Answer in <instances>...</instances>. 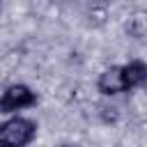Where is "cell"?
Returning a JSON list of instances; mask_svg holds the SVG:
<instances>
[{"label": "cell", "mask_w": 147, "mask_h": 147, "mask_svg": "<svg viewBox=\"0 0 147 147\" xmlns=\"http://www.w3.org/2000/svg\"><path fill=\"white\" fill-rule=\"evenodd\" d=\"M37 136V124L28 117L11 115L0 124V147H28Z\"/></svg>", "instance_id": "cell-1"}, {"label": "cell", "mask_w": 147, "mask_h": 147, "mask_svg": "<svg viewBox=\"0 0 147 147\" xmlns=\"http://www.w3.org/2000/svg\"><path fill=\"white\" fill-rule=\"evenodd\" d=\"M32 106H37V92H32V87L25 83H11L0 94L2 115H11V113H18V110H25Z\"/></svg>", "instance_id": "cell-2"}, {"label": "cell", "mask_w": 147, "mask_h": 147, "mask_svg": "<svg viewBox=\"0 0 147 147\" xmlns=\"http://www.w3.org/2000/svg\"><path fill=\"white\" fill-rule=\"evenodd\" d=\"M96 90L103 94V96H115V94H122L126 92L124 87V76H122V64H113L108 69H103L96 78Z\"/></svg>", "instance_id": "cell-3"}, {"label": "cell", "mask_w": 147, "mask_h": 147, "mask_svg": "<svg viewBox=\"0 0 147 147\" xmlns=\"http://www.w3.org/2000/svg\"><path fill=\"white\" fill-rule=\"evenodd\" d=\"M122 76H124V87H126V92L138 90V87H147V62H142V60H131V62L122 64Z\"/></svg>", "instance_id": "cell-4"}, {"label": "cell", "mask_w": 147, "mask_h": 147, "mask_svg": "<svg viewBox=\"0 0 147 147\" xmlns=\"http://www.w3.org/2000/svg\"><path fill=\"white\" fill-rule=\"evenodd\" d=\"M124 30L133 39H145L147 37V9L131 11L129 18H126V23H124Z\"/></svg>", "instance_id": "cell-5"}, {"label": "cell", "mask_w": 147, "mask_h": 147, "mask_svg": "<svg viewBox=\"0 0 147 147\" xmlns=\"http://www.w3.org/2000/svg\"><path fill=\"white\" fill-rule=\"evenodd\" d=\"M60 147H78V145H60Z\"/></svg>", "instance_id": "cell-6"}]
</instances>
